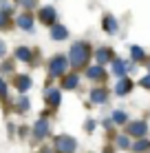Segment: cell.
Masks as SVG:
<instances>
[{
	"instance_id": "obj_1",
	"label": "cell",
	"mask_w": 150,
	"mask_h": 153,
	"mask_svg": "<svg viewBox=\"0 0 150 153\" xmlns=\"http://www.w3.org/2000/svg\"><path fill=\"white\" fill-rule=\"evenodd\" d=\"M91 60V45H86V42H75L73 47H71V65L75 67H84L89 65Z\"/></svg>"
},
{
	"instance_id": "obj_2",
	"label": "cell",
	"mask_w": 150,
	"mask_h": 153,
	"mask_svg": "<svg viewBox=\"0 0 150 153\" xmlns=\"http://www.w3.org/2000/svg\"><path fill=\"white\" fill-rule=\"evenodd\" d=\"M53 149H55V153H75L77 142L71 135H58L53 140Z\"/></svg>"
},
{
	"instance_id": "obj_3",
	"label": "cell",
	"mask_w": 150,
	"mask_h": 153,
	"mask_svg": "<svg viewBox=\"0 0 150 153\" xmlns=\"http://www.w3.org/2000/svg\"><path fill=\"white\" fill-rule=\"evenodd\" d=\"M51 73L53 76H62L66 69H69V62H66V58L64 56H55V58H51Z\"/></svg>"
},
{
	"instance_id": "obj_4",
	"label": "cell",
	"mask_w": 150,
	"mask_h": 153,
	"mask_svg": "<svg viewBox=\"0 0 150 153\" xmlns=\"http://www.w3.org/2000/svg\"><path fill=\"white\" fill-rule=\"evenodd\" d=\"M33 133H35V138L38 140H42V138H46V135H51V126H49V122L42 118V120H38L35 122V126H33Z\"/></svg>"
},
{
	"instance_id": "obj_5",
	"label": "cell",
	"mask_w": 150,
	"mask_h": 153,
	"mask_svg": "<svg viewBox=\"0 0 150 153\" xmlns=\"http://www.w3.org/2000/svg\"><path fill=\"white\" fill-rule=\"evenodd\" d=\"M148 131L146 122H130L128 124V135H135V138H143Z\"/></svg>"
},
{
	"instance_id": "obj_6",
	"label": "cell",
	"mask_w": 150,
	"mask_h": 153,
	"mask_svg": "<svg viewBox=\"0 0 150 153\" xmlns=\"http://www.w3.org/2000/svg\"><path fill=\"white\" fill-rule=\"evenodd\" d=\"M44 98H46V102H49L51 107H58V104L62 102V96H60V91H58V89H53V87H49V89H46Z\"/></svg>"
},
{
	"instance_id": "obj_7",
	"label": "cell",
	"mask_w": 150,
	"mask_h": 153,
	"mask_svg": "<svg viewBox=\"0 0 150 153\" xmlns=\"http://www.w3.org/2000/svg\"><path fill=\"white\" fill-rule=\"evenodd\" d=\"M40 22L44 25H55V9L53 7H44L40 11Z\"/></svg>"
},
{
	"instance_id": "obj_8",
	"label": "cell",
	"mask_w": 150,
	"mask_h": 153,
	"mask_svg": "<svg viewBox=\"0 0 150 153\" xmlns=\"http://www.w3.org/2000/svg\"><path fill=\"white\" fill-rule=\"evenodd\" d=\"M89 98L93 100V102H97V104H102V102H106V100H108V91H106V89H93V91L89 93Z\"/></svg>"
},
{
	"instance_id": "obj_9",
	"label": "cell",
	"mask_w": 150,
	"mask_h": 153,
	"mask_svg": "<svg viewBox=\"0 0 150 153\" xmlns=\"http://www.w3.org/2000/svg\"><path fill=\"white\" fill-rule=\"evenodd\" d=\"M51 38H53V40H66V38H69V31L62 27V25H53V29H51Z\"/></svg>"
},
{
	"instance_id": "obj_10",
	"label": "cell",
	"mask_w": 150,
	"mask_h": 153,
	"mask_svg": "<svg viewBox=\"0 0 150 153\" xmlns=\"http://www.w3.org/2000/svg\"><path fill=\"white\" fill-rule=\"evenodd\" d=\"M18 27H22L24 31H31V29H33V16H31V13H22L18 18Z\"/></svg>"
},
{
	"instance_id": "obj_11",
	"label": "cell",
	"mask_w": 150,
	"mask_h": 153,
	"mask_svg": "<svg viewBox=\"0 0 150 153\" xmlns=\"http://www.w3.org/2000/svg\"><path fill=\"white\" fill-rule=\"evenodd\" d=\"M86 76H89L91 80H102V78H104V67H102V65L89 67V71H86Z\"/></svg>"
},
{
	"instance_id": "obj_12",
	"label": "cell",
	"mask_w": 150,
	"mask_h": 153,
	"mask_svg": "<svg viewBox=\"0 0 150 153\" xmlns=\"http://www.w3.org/2000/svg\"><path fill=\"white\" fill-rule=\"evenodd\" d=\"M128 69H132V67H128L124 60H115L113 62V73H115V76H126Z\"/></svg>"
},
{
	"instance_id": "obj_13",
	"label": "cell",
	"mask_w": 150,
	"mask_h": 153,
	"mask_svg": "<svg viewBox=\"0 0 150 153\" xmlns=\"http://www.w3.org/2000/svg\"><path fill=\"white\" fill-rule=\"evenodd\" d=\"M104 31L106 33H117V20L113 16H104Z\"/></svg>"
},
{
	"instance_id": "obj_14",
	"label": "cell",
	"mask_w": 150,
	"mask_h": 153,
	"mask_svg": "<svg viewBox=\"0 0 150 153\" xmlns=\"http://www.w3.org/2000/svg\"><path fill=\"white\" fill-rule=\"evenodd\" d=\"M15 87H18V91H27V89L31 87V78L29 76H18V78H15Z\"/></svg>"
},
{
	"instance_id": "obj_15",
	"label": "cell",
	"mask_w": 150,
	"mask_h": 153,
	"mask_svg": "<svg viewBox=\"0 0 150 153\" xmlns=\"http://www.w3.org/2000/svg\"><path fill=\"white\" fill-rule=\"evenodd\" d=\"M130 89H132V82L130 80H119V84H117V96H126V93H130Z\"/></svg>"
},
{
	"instance_id": "obj_16",
	"label": "cell",
	"mask_w": 150,
	"mask_h": 153,
	"mask_svg": "<svg viewBox=\"0 0 150 153\" xmlns=\"http://www.w3.org/2000/svg\"><path fill=\"white\" fill-rule=\"evenodd\" d=\"M15 58H18V60H22V62H31V51L27 49V47H18Z\"/></svg>"
},
{
	"instance_id": "obj_17",
	"label": "cell",
	"mask_w": 150,
	"mask_h": 153,
	"mask_svg": "<svg viewBox=\"0 0 150 153\" xmlns=\"http://www.w3.org/2000/svg\"><path fill=\"white\" fill-rule=\"evenodd\" d=\"M110 58H113V53L108 49H100V51H97V62H100V65H106Z\"/></svg>"
},
{
	"instance_id": "obj_18",
	"label": "cell",
	"mask_w": 150,
	"mask_h": 153,
	"mask_svg": "<svg viewBox=\"0 0 150 153\" xmlns=\"http://www.w3.org/2000/svg\"><path fill=\"white\" fill-rule=\"evenodd\" d=\"M77 82H80V78H77V76H66L64 78V89H75Z\"/></svg>"
},
{
	"instance_id": "obj_19",
	"label": "cell",
	"mask_w": 150,
	"mask_h": 153,
	"mask_svg": "<svg viewBox=\"0 0 150 153\" xmlns=\"http://www.w3.org/2000/svg\"><path fill=\"white\" fill-rule=\"evenodd\" d=\"M126 120H128V115L124 113V111H115V113H113V122H117V124H126Z\"/></svg>"
},
{
	"instance_id": "obj_20",
	"label": "cell",
	"mask_w": 150,
	"mask_h": 153,
	"mask_svg": "<svg viewBox=\"0 0 150 153\" xmlns=\"http://www.w3.org/2000/svg\"><path fill=\"white\" fill-rule=\"evenodd\" d=\"M130 53H132V58H135V60H143V58H146V53H143V51L139 49V47H132V49H130Z\"/></svg>"
},
{
	"instance_id": "obj_21",
	"label": "cell",
	"mask_w": 150,
	"mask_h": 153,
	"mask_svg": "<svg viewBox=\"0 0 150 153\" xmlns=\"http://www.w3.org/2000/svg\"><path fill=\"white\" fill-rule=\"evenodd\" d=\"M132 149H135L137 153H141V151H146V149H148V142H146V140H139L137 144L132 146Z\"/></svg>"
},
{
	"instance_id": "obj_22",
	"label": "cell",
	"mask_w": 150,
	"mask_h": 153,
	"mask_svg": "<svg viewBox=\"0 0 150 153\" xmlns=\"http://www.w3.org/2000/svg\"><path fill=\"white\" fill-rule=\"evenodd\" d=\"M29 109V100L27 98H20V102H18V111H27Z\"/></svg>"
},
{
	"instance_id": "obj_23",
	"label": "cell",
	"mask_w": 150,
	"mask_h": 153,
	"mask_svg": "<svg viewBox=\"0 0 150 153\" xmlns=\"http://www.w3.org/2000/svg\"><path fill=\"white\" fill-rule=\"evenodd\" d=\"M117 144H119L121 149H126V146L130 144V142H128V138H126V135H119V140H117Z\"/></svg>"
},
{
	"instance_id": "obj_24",
	"label": "cell",
	"mask_w": 150,
	"mask_h": 153,
	"mask_svg": "<svg viewBox=\"0 0 150 153\" xmlns=\"http://www.w3.org/2000/svg\"><path fill=\"white\" fill-rule=\"evenodd\" d=\"M4 96H7V82L0 78V98H4Z\"/></svg>"
},
{
	"instance_id": "obj_25",
	"label": "cell",
	"mask_w": 150,
	"mask_h": 153,
	"mask_svg": "<svg viewBox=\"0 0 150 153\" xmlns=\"http://www.w3.org/2000/svg\"><path fill=\"white\" fill-rule=\"evenodd\" d=\"M139 84H141L143 89H150V76H146V78H141V80H139Z\"/></svg>"
},
{
	"instance_id": "obj_26",
	"label": "cell",
	"mask_w": 150,
	"mask_h": 153,
	"mask_svg": "<svg viewBox=\"0 0 150 153\" xmlns=\"http://www.w3.org/2000/svg\"><path fill=\"white\" fill-rule=\"evenodd\" d=\"M84 129H86V131H93V129H95V122H93V120H89V122L84 124Z\"/></svg>"
},
{
	"instance_id": "obj_27",
	"label": "cell",
	"mask_w": 150,
	"mask_h": 153,
	"mask_svg": "<svg viewBox=\"0 0 150 153\" xmlns=\"http://www.w3.org/2000/svg\"><path fill=\"white\" fill-rule=\"evenodd\" d=\"M4 53H7V45H4V42L0 40V58H2Z\"/></svg>"
},
{
	"instance_id": "obj_28",
	"label": "cell",
	"mask_w": 150,
	"mask_h": 153,
	"mask_svg": "<svg viewBox=\"0 0 150 153\" xmlns=\"http://www.w3.org/2000/svg\"><path fill=\"white\" fill-rule=\"evenodd\" d=\"M7 25V13H0V27H4Z\"/></svg>"
},
{
	"instance_id": "obj_29",
	"label": "cell",
	"mask_w": 150,
	"mask_h": 153,
	"mask_svg": "<svg viewBox=\"0 0 150 153\" xmlns=\"http://www.w3.org/2000/svg\"><path fill=\"white\" fill-rule=\"evenodd\" d=\"M42 153H51V151H42Z\"/></svg>"
},
{
	"instance_id": "obj_30",
	"label": "cell",
	"mask_w": 150,
	"mask_h": 153,
	"mask_svg": "<svg viewBox=\"0 0 150 153\" xmlns=\"http://www.w3.org/2000/svg\"><path fill=\"white\" fill-rule=\"evenodd\" d=\"M148 69H150V65H148Z\"/></svg>"
}]
</instances>
